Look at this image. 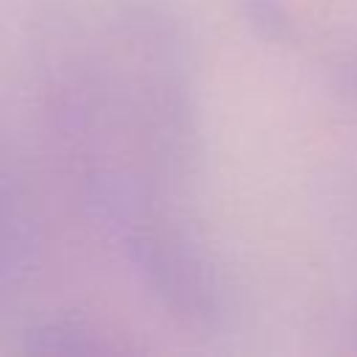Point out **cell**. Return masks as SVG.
<instances>
[{"instance_id":"obj_4","label":"cell","mask_w":357,"mask_h":357,"mask_svg":"<svg viewBox=\"0 0 357 357\" xmlns=\"http://www.w3.org/2000/svg\"><path fill=\"white\" fill-rule=\"evenodd\" d=\"M28 349L39 354H98L106 351V343L98 337V332L75 315H53L36 326H31Z\"/></svg>"},{"instance_id":"obj_2","label":"cell","mask_w":357,"mask_h":357,"mask_svg":"<svg viewBox=\"0 0 357 357\" xmlns=\"http://www.w3.org/2000/svg\"><path fill=\"white\" fill-rule=\"evenodd\" d=\"M142 290L184 329L218 332L226 321V287L218 265L187 218L153 220L112 240Z\"/></svg>"},{"instance_id":"obj_6","label":"cell","mask_w":357,"mask_h":357,"mask_svg":"<svg viewBox=\"0 0 357 357\" xmlns=\"http://www.w3.org/2000/svg\"><path fill=\"white\" fill-rule=\"evenodd\" d=\"M343 75H346V84L357 92V59H351V61L346 64V73H343Z\"/></svg>"},{"instance_id":"obj_5","label":"cell","mask_w":357,"mask_h":357,"mask_svg":"<svg viewBox=\"0 0 357 357\" xmlns=\"http://www.w3.org/2000/svg\"><path fill=\"white\" fill-rule=\"evenodd\" d=\"M248 20L271 39H284L290 31V17L276 0H248Z\"/></svg>"},{"instance_id":"obj_1","label":"cell","mask_w":357,"mask_h":357,"mask_svg":"<svg viewBox=\"0 0 357 357\" xmlns=\"http://www.w3.org/2000/svg\"><path fill=\"white\" fill-rule=\"evenodd\" d=\"M42 98L92 223L184 209L198 162L190 42L156 0L78 3L42 42Z\"/></svg>"},{"instance_id":"obj_3","label":"cell","mask_w":357,"mask_h":357,"mask_svg":"<svg viewBox=\"0 0 357 357\" xmlns=\"http://www.w3.org/2000/svg\"><path fill=\"white\" fill-rule=\"evenodd\" d=\"M36 226L0 173V290L17 284L36 265Z\"/></svg>"}]
</instances>
